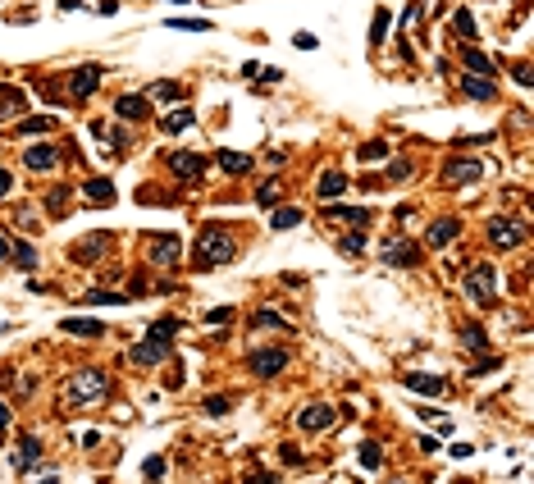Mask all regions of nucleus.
I'll list each match as a JSON object with an SVG mask.
<instances>
[{"label":"nucleus","instance_id":"obj_53","mask_svg":"<svg viewBox=\"0 0 534 484\" xmlns=\"http://www.w3.org/2000/svg\"><path fill=\"white\" fill-rule=\"evenodd\" d=\"M393 484H406V480H393Z\"/></svg>","mask_w":534,"mask_h":484},{"label":"nucleus","instance_id":"obj_12","mask_svg":"<svg viewBox=\"0 0 534 484\" xmlns=\"http://www.w3.org/2000/svg\"><path fill=\"white\" fill-rule=\"evenodd\" d=\"M461 64H466V73H475V78H493V73H498V64H493L484 51H475V46H461Z\"/></svg>","mask_w":534,"mask_h":484},{"label":"nucleus","instance_id":"obj_6","mask_svg":"<svg viewBox=\"0 0 534 484\" xmlns=\"http://www.w3.org/2000/svg\"><path fill=\"white\" fill-rule=\"evenodd\" d=\"M101 78H105L101 64H83V69H73L69 73V96H73V101H87V96L101 87Z\"/></svg>","mask_w":534,"mask_h":484},{"label":"nucleus","instance_id":"obj_3","mask_svg":"<svg viewBox=\"0 0 534 484\" xmlns=\"http://www.w3.org/2000/svg\"><path fill=\"white\" fill-rule=\"evenodd\" d=\"M297 430H302V434H329V430H334V406H329V402L302 406V411H297Z\"/></svg>","mask_w":534,"mask_h":484},{"label":"nucleus","instance_id":"obj_41","mask_svg":"<svg viewBox=\"0 0 534 484\" xmlns=\"http://www.w3.org/2000/svg\"><path fill=\"white\" fill-rule=\"evenodd\" d=\"M279 461H284V466H302V448H297V443H284V448H279Z\"/></svg>","mask_w":534,"mask_h":484},{"label":"nucleus","instance_id":"obj_11","mask_svg":"<svg viewBox=\"0 0 534 484\" xmlns=\"http://www.w3.org/2000/svg\"><path fill=\"white\" fill-rule=\"evenodd\" d=\"M402 384L411 393H420V398H443V393H448V380H443V375H406Z\"/></svg>","mask_w":534,"mask_h":484},{"label":"nucleus","instance_id":"obj_51","mask_svg":"<svg viewBox=\"0 0 534 484\" xmlns=\"http://www.w3.org/2000/svg\"><path fill=\"white\" fill-rule=\"evenodd\" d=\"M0 260H9V238L0 234Z\"/></svg>","mask_w":534,"mask_h":484},{"label":"nucleus","instance_id":"obj_14","mask_svg":"<svg viewBox=\"0 0 534 484\" xmlns=\"http://www.w3.org/2000/svg\"><path fill=\"white\" fill-rule=\"evenodd\" d=\"M384 260H388V265H415V260H420V247H411L406 238H397V242H388V247H384Z\"/></svg>","mask_w":534,"mask_h":484},{"label":"nucleus","instance_id":"obj_13","mask_svg":"<svg viewBox=\"0 0 534 484\" xmlns=\"http://www.w3.org/2000/svg\"><path fill=\"white\" fill-rule=\"evenodd\" d=\"M151 242H155V247H151V260H155V265H174V260L183 256V242L174 238V234H160V238H151Z\"/></svg>","mask_w":534,"mask_h":484},{"label":"nucleus","instance_id":"obj_23","mask_svg":"<svg viewBox=\"0 0 534 484\" xmlns=\"http://www.w3.org/2000/svg\"><path fill=\"white\" fill-rule=\"evenodd\" d=\"M142 96H147V101H183V87L178 83H151Z\"/></svg>","mask_w":534,"mask_h":484},{"label":"nucleus","instance_id":"obj_9","mask_svg":"<svg viewBox=\"0 0 534 484\" xmlns=\"http://www.w3.org/2000/svg\"><path fill=\"white\" fill-rule=\"evenodd\" d=\"M480 174H484V164H480V160H448V164H443V183H448V188L475 183Z\"/></svg>","mask_w":534,"mask_h":484},{"label":"nucleus","instance_id":"obj_4","mask_svg":"<svg viewBox=\"0 0 534 484\" xmlns=\"http://www.w3.org/2000/svg\"><path fill=\"white\" fill-rule=\"evenodd\" d=\"M288 365V352L284 347H260V352L247 356V370L256 375V380H269V375H279Z\"/></svg>","mask_w":534,"mask_h":484},{"label":"nucleus","instance_id":"obj_8","mask_svg":"<svg viewBox=\"0 0 534 484\" xmlns=\"http://www.w3.org/2000/svg\"><path fill=\"white\" fill-rule=\"evenodd\" d=\"M128 356H133L138 365H160L164 356H169V338H155V334H147V338H142V343L133 347Z\"/></svg>","mask_w":534,"mask_h":484},{"label":"nucleus","instance_id":"obj_49","mask_svg":"<svg viewBox=\"0 0 534 484\" xmlns=\"http://www.w3.org/2000/svg\"><path fill=\"white\" fill-rule=\"evenodd\" d=\"M0 430H9V406L0 402Z\"/></svg>","mask_w":534,"mask_h":484},{"label":"nucleus","instance_id":"obj_5","mask_svg":"<svg viewBox=\"0 0 534 484\" xmlns=\"http://www.w3.org/2000/svg\"><path fill=\"white\" fill-rule=\"evenodd\" d=\"M493 270L489 265H480V270H471V279H466V297L471 302H480V306H493V297H498V284H493Z\"/></svg>","mask_w":534,"mask_h":484},{"label":"nucleus","instance_id":"obj_31","mask_svg":"<svg viewBox=\"0 0 534 484\" xmlns=\"http://www.w3.org/2000/svg\"><path fill=\"white\" fill-rule=\"evenodd\" d=\"M87 197H92V201H105V206H110V201H114V188H110L105 179H92V183H87Z\"/></svg>","mask_w":534,"mask_h":484},{"label":"nucleus","instance_id":"obj_33","mask_svg":"<svg viewBox=\"0 0 534 484\" xmlns=\"http://www.w3.org/2000/svg\"><path fill=\"white\" fill-rule=\"evenodd\" d=\"M452 28H457V37H475V28H480V23H475V14H471V9H457Z\"/></svg>","mask_w":534,"mask_h":484},{"label":"nucleus","instance_id":"obj_44","mask_svg":"<svg viewBox=\"0 0 534 484\" xmlns=\"http://www.w3.org/2000/svg\"><path fill=\"white\" fill-rule=\"evenodd\" d=\"M256 325H265V329H279V325H284V315H279V311H260V315H256Z\"/></svg>","mask_w":534,"mask_h":484},{"label":"nucleus","instance_id":"obj_39","mask_svg":"<svg viewBox=\"0 0 534 484\" xmlns=\"http://www.w3.org/2000/svg\"><path fill=\"white\" fill-rule=\"evenodd\" d=\"M256 201H260V206H274V201H279V179H269V183H260V192H256Z\"/></svg>","mask_w":534,"mask_h":484},{"label":"nucleus","instance_id":"obj_19","mask_svg":"<svg viewBox=\"0 0 534 484\" xmlns=\"http://www.w3.org/2000/svg\"><path fill=\"white\" fill-rule=\"evenodd\" d=\"M23 164H28V169H55V164H60V151H55V147H28Z\"/></svg>","mask_w":534,"mask_h":484},{"label":"nucleus","instance_id":"obj_38","mask_svg":"<svg viewBox=\"0 0 534 484\" xmlns=\"http://www.w3.org/2000/svg\"><path fill=\"white\" fill-rule=\"evenodd\" d=\"M169 28H178V32H210L215 23H206V18H174Z\"/></svg>","mask_w":534,"mask_h":484},{"label":"nucleus","instance_id":"obj_27","mask_svg":"<svg viewBox=\"0 0 534 484\" xmlns=\"http://www.w3.org/2000/svg\"><path fill=\"white\" fill-rule=\"evenodd\" d=\"M365 242H370L365 234H343V238H338V251H343V256H361Z\"/></svg>","mask_w":534,"mask_h":484},{"label":"nucleus","instance_id":"obj_7","mask_svg":"<svg viewBox=\"0 0 534 484\" xmlns=\"http://www.w3.org/2000/svg\"><path fill=\"white\" fill-rule=\"evenodd\" d=\"M489 242H493V247H502V251H511V247L526 242V229H521L516 219H493V224H489Z\"/></svg>","mask_w":534,"mask_h":484},{"label":"nucleus","instance_id":"obj_25","mask_svg":"<svg viewBox=\"0 0 534 484\" xmlns=\"http://www.w3.org/2000/svg\"><path fill=\"white\" fill-rule=\"evenodd\" d=\"M192 123H197V114L178 110V114H164V119H160V133H183V128H192Z\"/></svg>","mask_w":534,"mask_h":484},{"label":"nucleus","instance_id":"obj_15","mask_svg":"<svg viewBox=\"0 0 534 484\" xmlns=\"http://www.w3.org/2000/svg\"><path fill=\"white\" fill-rule=\"evenodd\" d=\"M169 169L178 174V179H197V174L206 169V160L192 156V151H174V156H169Z\"/></svg>","mask_w":534,"mask_h":484},{"label":"nucleus","instance_id":"obj_43","mask_svg":"<svg viewBox=\"0 0 534 484\" xmlns=\"http://www.w3.org/2000/svg\"><path fill=\"white\" fill-rule=\"evenodd\" d=\"M229 406H233V398H206V411H210V416H224Z\"/></svg>","mask_w":534,"mask_h":484},{"label":"nucleus","instance_id":"obj_48","mask_svg":"<svg viewBox=\"0 0 534 484\" xmlns=\"http://www.w3.org/2000/svg\"><path fill=\"white\" fill-rule=\"evenodd\" d=\"M511 73H516V83H521V87H530V64H516Z\"/></svg>","mask_w":534,"mask_h":484},{"label":"nucleus","instance_id":"obj_30","mask_svg":"<svg viewBox=\"0 0 534 484\" xmlns=\"http://www.w3.org/2000/svg\"><path fill=\"white\" fill-rule=\"evenodd\" d=\"M461 343H466V347H475V352H484V347H489V338H484V329H480V325H466V329H461Z\"/></svg>","mask_w":534,"mask_h":484},{"label":"nucleus","instance_id":"obj_2","mask_svg":"<svg viewBox=\"0 0 534 484\" xmlns=\"http://www.w3.org/2000/svg\"><path fill=\"white\" fill-rule=\"evenodd\" d=\"M197 251H201V265H224V260L238 256V242L224 224H206L197 238Z\"/></svg>","mask_w":534,"mask_h":484},{"label":"nucleus","instance_id":"obj_17","mask_svg":"<svg viewBox=\"0 0 534 484\" xmlns=\"http://www.w3.org/2000/svg\"><path fill=\"white\" fill-rule=\"evenodd\" d=\"M114 110H119V119H147V114H151V101H147V96H119V105H114Z\"/></svg>","mask_w":534,"mask_h":484},{"label":"nucleus","instance_id":"obj_28","mask_svg":"<svg viewBox=\"0 0 534 484\" xmlns=\"http://www.w3.org/2000/svg\"><path fill=\"white\" fill-rule=\"evenodd\" d=\"M347 188V174H324V179H320V197H338V192Z\"/></svg>","mask_w":534,"mask_h":484},{"label":"nucleus","instance_id":"obj_34","mask_svg":"<svg viewBox=\"0 0 534 484\" xmlns=\"http://www.w3.org/2000/svg\"><path fill=\"white\" fill-rule=\"evenodd\" d=\"M269 224H274V229H297V224H302V210H274Z\"/></svg>","mask_w":534,"mask_h":484},{"label":"nucleus","instance_id":"obj_21","mask_svg":"<svg viewBox=\"0 0 534 484\" xmlns=\"http://www.w3.org/2000/svg\"><path fill=\"white\" fill-rule=\"evenodd\" d=\"M105 247H110V238L92 234V238H83V247H73V256L78 260H96V256H105Z\"/></svg>","mask_w":534,"mask_h":484},{"label":"nucleus","instance_id":"obj_32","mask_svg":"<svg viewBox=\"0 0 534 484\" xmlns=\"http://www.w3.org/2000/svg\"><path fill=\"white\" fill-rule=\"evenodd\" d=\"M46 206H51V215H69V188H55L46 197Z\"/></svg>","mask_w":534,"mask_h":484},{"label":"nucleus","instance_id":"obj_45","mask_svg":"<svg viewBox=\"0 0 534 484\" xmlns=\"http://www.w3.org/2000/svg\"><path fill=\"white\" fill-rule=\"evenodd\" d=\"M164 476V457H151L147 461V480H160Z\"/></svg>","mask_w":534,"mask_h":484},{"label":"nucleus","instance_id":"obj_47","mask_svg":"<svg viewBox=\"0 0 534 484\" xmlns=\"http://www.w3.org/2000/svg\"><path fill=\"white\" fill-rule=\"evenodd\" d=\"M293 46H297V51H315V37H310V32H297Z\"/></svg>","mask_w":534,"mask_h":484},{"label":"nucleus","instance_id":"obj_20","mask_svg":"<svg viewBox=\"0 0 534 484\" xmlns=\"http://www.w3.org/2000/svg\"><path fill=\"white\" fill-rule=\"evenodd\" d=\"M37 457H42V443H37V439H18V448H14V466H18V471H28V466H37Z\"/></svg>","mask_w":534,"mask_h":484},{"label":"nucleus","instance_id":"obj_29","mask_svg":"<svg viewBox=\"0 0 534 484\" xmlns=\"http://www.w3.org/2000/svg\"><path fill=\"white\" fill-rule=\"evenodd\" d=\"M51 128H55V119H46V114H32V119L18 123V133H23V138H28V133L37 138V133H51Z\"/></svg>","mask_w":534,"mask_h":484},{"label":"nucleus","instance_id":"obj_35","mask_svg":"<svg viewBox=\"0 0 534 484\" xmlns=\"http://www.w3.org/2000/svg\"><path fill=\"white\" fill-rule=\"evenodd\" d=\"M9 256H14V265H23V270H32V265H37V251L28 247V242H18V247H9Z\"/></svg>","mask_w":534,"mask_h":484},{"label":"nucleus","instance_id":"obj_18","mask_svg":"<svg viewBox=\"0 0 534 484\" xmlns=\"http://www.w3.org/2000/svg\"><path fill=\"white\" fill-rule=\"evenodd\" d=\"M60 329H64V334H78V338H101L105 334L101 320H83V315H64Z\"/></svg>","mask_w":534,"mask_h":484},{"label":"nucleus","instance_id":"obj_22","mask_svg":"<svg viewBox=\"0 0 534 484\" xmlns=\"http://www.w3.org/2000/svg\"><path fill=\"white\" fill-rule=\"evenodd\" d=\"M215 164H219L224 174H247V169H251V156H238V151H219Z\"/></svg>","mask_w":534,"mask_h":484},{"label":"nucleus","instance_id":"obj_24","mask_svg":"<svg viewBox=\"0 0 534 484\" xmlns=\"http://www.w3.org/2000/svg\"><path fill=\"white\" fill-rule=\"evenodd\" d=\"M329 215L343 219V224H365V219H370V210H365V206H329Z\"/></svg>","mask_w":534,"mask_h":484},{"label":"nucleus","instance_id":"obj_46","mask_svg":"<svg viewBox=\"0 0 534 484\" xmlns=\"http://www.w3.org/2000/svg\"><path fill=\"white\" fill-rule=\"evenodd\" d=\"M498 365H502V361H498V356H489V361H480V365H471V375H489V370H498Z\"/></svg>","mask_w":534,"mask_h":484},{"label":"nucleus","instance_id":"obj_10","mask_svg":"<svg viewBox=\"0 0 534 484\" xmlns=\"http://www.w3.org/2000/svg\"><path fill=\"white\" fill-rule=\"evenodd\" d=\"M457 234H461V219L443 215V219H434V224L425 229V242H430V247H448V242H457Z\"/></svg>","mask_w":534,"mask_h":484},{"label":"nucleus","instance_id":"obj_52","mask_svg":"<svg viewBox=\"0 0 534 484\" xmlns=\"http://www.w3.org/2000/svg\"><path fill=\"white\" fill-rule=\"evenodd\" d=\"M42 484H60V480H42Z\"/></svg>","mask_w":534,"mask_h":484},{"label":"nucleus","instance_id":"obj_37","mask_svg":"<svg viewBox=\"0 0 534 484\" xmlns=\"http://www.w3.org/2000/svg\"><path fill=\"white\" fill-rule=\"evenodd\" d=\"M388 37V9H375V28H370V46H380Z\"/></svg>","mask_w":534,"mask_h":484},{"label":"nucleus","instance_id":"obj_42","mask_svg":"<svg viewBox=\"0 0 534 484\" xmlns=\"http://www.w3.org/2000/svg\"><path fill=\"white\" fill-rule=\"evenodd\" d=\"M233 320V306H215V311H206V325H229Z\"/></svg>","mask_w":534,"mask_h":484},{"label":"nucleus","instance_id":"obj_36","mask_svg":"<svg viewBox=\"0 0 534 484\" xmlns=\"http://www.w3.org/2000/svg\"><path fill=\"white\" fill-rule=\"evenodd\" d=\"M380 156H388V142L384 138H375V142H365L361 151H356V160H380Z\"/></svg>","mask_w":534,"mask_h":484},{"label":"nucleus","instance_id":"obj_50","mask_svg":"<svg viewBox=\"0 0 534 484\" xmlns=\"http://www.w3.org/2000/svg\"><path fill=\"white\" fill-rule=\"evenodd\" d=\"M9 192V169H0V197Z\"/></svg>","mask_w":534,"mask_h":484},{"label":"nucleus","instance_id":"obj_26","mask_svg":"<svg viewBox=\"0 0 534 484\" xmlns=\"http://www.w3.org/2000/svg\"><path fill=\"white\" fill-rule=\"evenodd\" d=\"M380 461H384V448H380L375 439H365V443H361V466H365V471H380Z\"/></svg>","mask_w":534,"mask_h":484},{"label":"nucleus","instance_id":"obj_1","mask_svg":"<svg viewBox=\"0 0 534 484\" xmlns=\"http://www.w3.org/2000/svg\"><path fill=\"white\" fill-rule=\"evenodd\" d=\"M105 389H110V375H105V370H78V375L64 380V402H73V406L101 402Z\"/></svg>","mask_w":534,"mask_h":484},{"label":"nucleus","instance_id":"obj_40","mask_svg":"<svg viewBox=\"0 0 534 484\" xmlns=\"http://www.w3.org/2000/svg\"><path fill=\"white\" fill-rule=\"evenodd\" d=\"M406 174H411V160H393V164L384 169V179H388V183H402Z\"/></svg>","mask_w":534,"mask_h":484},{"label":"nucleus","instance_id":"obj_16","mask_svg":"<svg viewBox=\"0 0 534 484\" xmlns=\"http://www.w3.org/2000/svg\"><path fill=\"white\" fill-rule=\"evenodd\" d=\"M461 96H471V101H493V78H475V73H461Z\"/></svg>","mask_w":534,"mask_h":484}]
</instances>
